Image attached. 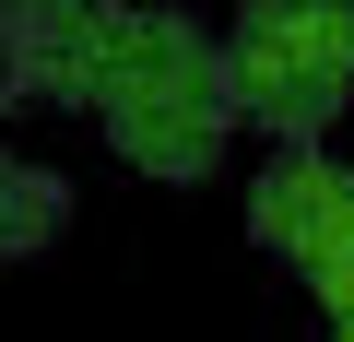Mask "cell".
<instances>
[{
    "instance_id": "obj_1",
    "label": "cell",
    "mask_w": 354,
    "mask_h": 342,
    "mask_svg": "<svg viewBox=\"0 0 354 342\" xmlns=\"http://www.w3.org/2000/svg\"><path fill=\"white\" fill-rule=\"evenodd\" d=\"M106 142L142 165V178H213L225 142H236V83H225V36H201V12H130L118 24V59H106V95H95Z\"/></svg>"
},
{
    "instance_id": "obj_2",
    "label": "cell",
    "mask_w": 354,
    "mask_h": 342,
    "mask_svg": "<svg viewBox=\"0 0 354 342\" xmlns=\"http://www.w3.org/2000/svg\"><path fill=\"white\" fill-rule=\"evenodd\" d=\"M236 118L272 142H319L354 95V0H236L225 36Z\"/></svg>"
},
{
    "instance_id": "obj_3",
    "label": "cell",
    "mask_w": 354,
    "mask_h": 342,
    "mask_svg": "<svg viewBox=\"0 0 354 342\" xmlns=\"http://www.w3.org/2000/svg\"><path fill=\"white\" fill-rule=\"evenodd\" d=\"M248 236H260L283 272H319L330 248H354V178H342V153L272 142V165L248 178Z\"/></svg>"
},
{
    "instance_id": "obj_4",
    "label": "cell",
    "mask_w": 354,
    "mask_h": 342,
    "mask_svg": "<svg viewBox=\"0 0 354 342\" xmlns=\"http://www.w3.org/2000/svg\"><path fill=\"white\" fill-rule=\"evenodd\" d=\"M118 24H130L118 0H0L12 71H24V95H48V106H95V95H106Z\"/></svg>"
},
{
    "instance_id": "obj_5",
    "label": "cell",
    "mask_w": 354,
    "mask_h": 342,
    "mask_svg": "<svg viewBox=\"0 0 354 342\" xmlns=\"http://www.w3.org/2000/svg\"><path fill=\"white\" fill-rule=\"evenodd\" d=\"M59 225H71V189L48 178V165L0 153V260H36V248H59Z\"/></svg>"
},
{
    "instance_id": "obj_6",
    "label": "cell",
    "mask_w": 354,
    "mask_h": 342,
    "mask_svg": "<svg viewBox=\"0 0 354 342\" xmlns=\"http://www.w3.org/2000/svg\"><path fill=\"white\" fill-rule=\"evenodd\" d=\"M307 283H319V307H330V319H354V248H330Z\"/></svg>"
},
{
    "instance_id": "obj_7",
    "label": "cell",
    "mask_w": 354,
    "mask_h": 342,
    "mask_svg": "<svg viewBox=\"0 0 354 342\" xmlns=\"http://www.w3.org/2000/svg\"><path fill=\"white\" fill-rule=\"evenodd\" d=\"M0 106H24V71H12V36H0Z\"/></svg>"
},
{
    "instance_id": "obj_8",
    "label": "cell",
    "mask_w": 354,
    "mask_h": 342,
    "mask_svg": "<svg viewBox=\"0 0 354 342\" xmlns=\"http://www.w3.org/2000/svg\"><path fill=\"white\" fill-rule=\"evenodd\" d=\"M330 342H354V319H330Z\"/></svg>"
}]
</instances>
